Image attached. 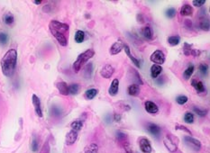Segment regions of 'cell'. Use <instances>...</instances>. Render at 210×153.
<instances>
[{"mask_svg": "<svg viewBox=\"0 0 210 153\" xmlns=\"http://www.w3.org/2000/svg\"><path fill=\"white\" fill-rule=\"evenodd\" d=\"M165 15H166V16H167L168 18L172 19V18H174V17L176 16V9L173 8V7H170V8H168V9L166 10Z\"/></svg>", "mask_w": 210, "mask_h": 153, "instance_id": "obj_37", "label": "cell"}, {"mask_svg": "<svg viewBox=\"0 0 210 153\" xmlns=\"http://www.w3.org/2000/svg\"><path fill=\"white\" fill-rule=\"evenodd\" d=\"M193 13V8L189 5H183L182 7L181 8V15L183 16H188L191 15Z\"/></svg>", "mask_w": 210, "mask_h": 153, "instance_id": "obj_24", "label": "cell"}, {"mask_svg": "<svg viewBox=\"0 0 210 153\" xmlns=\"http://www.w3.org/2000/svg\"><path fill=\"white\" fill-rule=\"evenodd\" d=\"M52 34L53 35V37L58 41V42L60 43V45L63 46V47H66L68 45V40H67V36L60 33V32H58L54 30H50Z\"/></svg>", "mask_w": 210, "mask_h": 153, "instance_id": "obj_8", "label": "cell"}, {"mask_svg": "<svg viewBox=\"0 0 210 153\" xmlns=\"http://www.w3.org/2000/svg\"><path fill=\"white\" fill-rule=\"evenodd\" d=\"M161 71H162V67L161 66L153 64L151 67V76L153 78H157L158 76L160 75Z\"/></svg>", "mask_w": 210, "mask_h": 153, "instance_id": "obj_20", "label": "cell"}, {"mask_svg": "<svg viewBox=\"0 0 210 153\" xmlns=\"http://www.w3.org/2000/svg\"><path fill=\"white\" fill-rule=\"evenodd\" d=\"M150 59L152 62H153L156 65L161 66L165 62V54L160 50L155 51L150 57Z\"/></svg>", "mask_w": 210, "mask_h": 153, "instance_id": "obj_5", "label": "cell"}, {"mask_svg": "<svg viewBox=\"0 0 210 153\" xmlns=\"http://www.w3.org/2000/svg\"><path fill=\"white\" fill-rule=\"evenodd\" d=\"M98 146L96 143H89L84 149V153H98Z\"/></svg>", "mask_w": 210, "mask_h": 153, "instance_id": "obj_25", "label": "cell"}, {"mask_svg": "<svg viewBox=\"0 0 210 153\" xmlns=\"http://www.w3.org/2000/svg\"><path fill=\"white\" fill-rule=\"evenodd\" d=\"M49 28L50 30H54L58 32H60L64 35H66L69 32V25L64 23H60L59 21L53 20L49 24Z\"/></svg>", "mask_w": 210, "mask_h": 153, "instance_id": "obj_3", "label": "cell"}, {"mask_svg": "<svg viewBox=\"0 0 210 153\" xmlns=\"http://www.w3.org/2000/svg\"><path fill=\"white\" fill-rule=\"evenodd\" d=\"M176 129H177V130L184 131H186V132H188V134L191 135V131H190L189 130H188V128H186L185 126H182V125H181V124H177V125H176Z\"/></svg>", "mask_w": 210, "mask_h": 153, "instance_id": "obj_45", "label": "cell"}, {"mask_svg": "<svg viewBox=\"0 0 210 153\" xmlns=\"http://www.w3.org/2000/svg\"><path fill=\"white\" fill-rule=\"evenodd\" d=\"M198 69H199V71H200L203 75H206L207 72H208V65H207V64H204V63L200 64L199 67H198Z\"/></svg>", "mask_w": 210, "mask_h": 153, "instance_id": "obj_43", "label": "cell"}, {"mask_svg": "<svg viewBox=\"0 0 210 153\" xmlns=\"http://www.w3.org/2000/svg\"><path fill=\"white\" fill-rule=\"evenodd\" d=\"M132 73H133V78H134V84H136V85H138V86H142L143 84V82L142 81V79H141V76H140V75H139V73L135 70H132Z\"/></svg>", "mask_w": 210, "mask_h": 153, "instance_id": "obj_31", "label": "cell"}, {"mask_svg": "<svg viewBox=\"0 0 210 153\" xmlns=\"http://www.w3.org/2000/svg\"><path fill=\"white\" fill-rule=\"evenodd\" d=\"M193 111L195 112V114H197L198 115L201 116V117H205L207 115V113H208V110L207 109H203V108H199V107H197V106H194L193 107Z\"/></svg>", "mask_w": 210, "mask_h": 153, "instance_id": "obj_32", "label": "cell"}, {"mask_svg": "<svg viewBox=\"0 0 210 153\" xmlns=\"http://www.w3.org/2000/svg\"><path fill=\"white\" fill-rule=\"evenodd\" d=\"M98 89H96V88H90V89H88V90L85 92L84 97H85V99H87V100H91V99H93V98L98 95Z\"/></svg>", "mask_w": 210, "mask_h": 153, "instance_id": "obj_23", "label": "cell"}, {"mask_svg": "<svg viewBox=\"0 0 210 153\" xmlns=\"http://www.w3.org/2000/svg\"><path fill=\"white\" fill-rule=\"evenodd\" d=\"M144 108H145L147 113L152 114H155L159 112L158 105L155 103L152 102V101H146L144 103Z\"/></svg>", "mask_w": 210, "mask_h": 153, "instance_id": "obj_14", "label": "cell"}, {"mask_svg": "<svg viewBox=\"0 0 210 153\" xmlns=\"http://www.w3.org/2000/svg\"><path fill=\"white\" fill-rule=\"evenodd\" d=\"M94 55H95V51H93L92 49H88V50H87L86 51H84L83 53L79 54V56H78V58H77V59L73 63V67L72 68H73L74 72L78 73L79 70H80V69L82 68V66L88 60H89Z\"/></svg>", "mask_w": 210, "mask_h": 153, "instance_id": "obj_2", "label": "cell"}, {"mask_svg": "<svg viewBox=\"0 0 210 153\" xmlns=\"http://www.w3.org/2000/svg\"><path fill=\"white\" fill-rule=\"evenodd\" d=\"M61 110L58 107V106H53L51 108V114L54 116V117H59L61 114Z\"/></svg>", "mask_w": 210, "mask_h": 153, "instance_id": "obj_38", "label": "cell"}, {"mask_svg": "<svg viewBox=\"0 0 210 153\" xmlns=\"http://www.w3.org/2000/svg\"><path fill=\"white\" fill-rule=\"evenodd\" d=\"M17 63V51L15 49H10L5 52L2 60L1 67L3 74L5 76H12L15 73Z\"/></svg>", "mask_w": 210, "mask_h": 153, "instance_id": "obj_1", "label": "cell"}, {"mask_svg": "<svg viewBox=\"0 0 210 153\" xmlns=\"http://www.w3.org/2000/svg\"><path fill=\"white\" fill-rule=\"evenodd\" d=\"M92 71H93V65H92V63H89L86 66V68L84 70V75L87 78H89L92 75Z\"/></svg>", "mask_w": 210, "mask_h": 153, "instance_id": "obj_36", "label": "cell"}, {"mask_svg": "<svg viewBox=\"0 0 210 153\" xmlns=\"http://www.w3.org/2000/svg\"><path fill=\"white\" fill-rule=\"evenodd\" d=\"M167 42L170 46H176V45H178L180 43L181 37L179 35H171V36L168 37Z\"/></svg>", "mask_w": 210, "mask_h": 153, "instance_id": "obj_26", "label": "cell"}, {"mask_svg": "<svg viewBox=\"0 0 210 153\" xmlns=\"http://www.w3.org/2000/svg\"><path fill=\"white\" fill-rule=\"evenodd\" d=\"M185 25L188 26V27L191 28V25H192V23H191V21H190V20H185Z\"/></svg>", "mask_w": 210, "mask_h": 153, "instance_id": "obj_49", "label": "cell"}, {"mask_svg": "<svg viewBox=\"0 0 210 153\" xmlns=\"http://www.w3.org/2000/svg\"><path fill=\"white\" fill-rule=\"evenodd\" d=\"M137 21H138V23H141V24L144 23V19H143V16L142 14L137 15Z\"/></svg>", "mask_w": 210, "mask_h": 153, "instance_id": "obj_46", "label": "cell"}, {"mask_svg": "<svg viewBox=\"0 0 210 153\" xmlns=\"http://www.w3.org/2000/svg\"><path fill=\"white\" fill-rule=\"evenodd\" d=\"M127 92H128V95L129 96H132V97H137L139 94H140V87L138 85L136 84H132L128 87L127 88Z\"/></svg>", "mask_w": 210, "mask_h": 153, "instance_id": "obj_21", "label": "cell"}, {"mask_svg": "<svg viewBox=\"0 0 210 153\" xmlns=\"http://www.w3.org/2000/svg\"><path fill=\"white\" fill-rule=\"evenodd\" d=\"M124 42L122 40H118L116 41L111 47H110V50H109V53L111 55H116L118 54L119 52H121V51L124 49Z\"/></svg>", "mask_w": 210, "mask_h": 153, "instance_id": "obj_9", "label": "cell"}, {"mask_svg": "<svg viewBox=\"0 0 210 153\" xmlns=\"http://www.w3.org/2000/svg\"><path fill=\"white\" fill-rule=\"evenodd\" d=\"M142 33L147 40H153V29L151 28V26L147 25L143 27L142 29Z\"/></svg>", "mask_w": 210, "mask_h": 153, "instance_id": "obj_22", "label": "cell"}, {"mask_svg": "<svg viewBox=\"0 0 210 153\" xmlns=\"http://www.w3.org/2000/svg\"><path fill=\"white\" fill-rule=\"evenodd\" d=\"M38 148H39V141H38L37 138L34 137L33 139V141H32V150H33V151H37Z\"/></svg>", "mask_w": 210, "mask_h": 153, "instance_id": "obj_42", "label": "cell"}, {"mask_svg": "<svg viewBox=\"0 0 210 153\" xmlns=\"http://www.w3.org/2000/svg\"><path fill=\"white\" fill-rule=\"evenodd\" d=\"M77 139H78V131L71 130L66 135V144L72 145L73 143H75Z\"/></svg>", "mask_w": 210, "mask_h": 153, "instance_id": "obj_15", "label": "cell"}, {"mask_svg": "<svg viewBox=\"0 0 210 153\" xmlns=\"http://www.w3.org/2000/svg\"><path fill=\"white\" fill-rule=\"evenodd\" d=\"M3 20H4V23L7 25H12L15 22V17L14 15L11 14V13H7L4 15L3 17Z\"/></svg>", "mask_w": 210, "mask_h": 153, "instance_id": "obj_27", "label": "cell"}, {"mask_svg": "<svg viewBox=\"0 0 210 153\" xmlns=\"http://www.w3.org/2000/svg\"><path fill=\"white\" fill-rule=\"evenodd\" d=\"M191 54H192L194 57H198V56L200 54V51H199V50H192V51H191Z\"/></svg>", "mask_w": 210, "mask_h": 153, "instance_id": "obj_48", "label": "cell"}, {"mask_svg": "<svg viewBox=\"0 0 210 153\" xmlns=\"http://www.w3.org/2000/svg\"><path fill=\"white\" fill-rule=\"evenodd\" d=\"M32 101H33V106H34V110H35L36 114H37L39 117H43V111H42V107H41V101H40V98H39L35 94H33V97H32Z\"/></svg>", "mask_w": 210, "mask_h": 153, "instance_id": "obj_11", "label": "cell"}, {"mask_svg": "<svg viewBox=\"0 0 210 153\" xmlns=\"http://www.w3.org/2000/svg\"><path fill=\"white\" fill-rule=\"evenodd\" d=\"M184 122L187 124H193L194 123V115L190 112H187L184 114Z\"/></svg>", "mask_w": 210, "mask_h": 153, "instance_id": "obj_35", "label": "cell"}, {"mask_svg": "<svg viewBox=\"0 0 210 153\" xmlns=\"http://www.w3.org/2000/svg\"><path fill=\"white\" fill-rule=\"evenodd\" d=\"M114 72H115L114 67L112 65H110V64H106V65H105L101 69L100 75H101L102 77H104V78H110L111 76H113Z\"/></svg>", "mask_w": 210, "mask_h": 153, "instance_id": "obj_10", "label": "cell"}, {"mask_svg": "<svg viewBox=\"0 0 210 153\" xmlns=\"http://www.w3.org/2000/svg\"><path fill=\"white\" fill-rule=\"evenodd\" d=\"M188 101V97H186V96H183V95H181V96H179L177 98H176V102L178 103L179 104H181V105H183V104H185Z\"/></svg>", "mask_w": 210, "mask_h": 153, "instance_id": "obj_40", "label": "cell"}, {"mask_svg": "<svg viewBox=\"0 0 210 153\" xmlns=\"http://www.w3.org/2000/svg\"><path fill=\"white\" fill-rule=\"evenodd\" d=\"M8 42V35L5 32H0V44L5 45Z\"/></svg>", "mask_w": 210, "mask_h": 153, "instance_id": "obj_41", "label": "cell"}, {"mask_svg": "<svg viewBox=\"0 0 210 153\" xmlns=\"http://www.w3.org/2000/svg\"><path fill=\"white\" fill-rule=\"evenodd\" d=\"M205 3H206V1H205V0H194V1L192 2L193 5H194V6H197V7H200V6H202Z\"/></svg>", "mask_w": 210, "mask_h": 153, "instance_id": "obj_44", "label": "cell"}, {"mask_svg": "<svg viewBox=\"0 0 210 153\" xmlns=\"http://www.w3.org/2000/svg\"><path fill=\"white\" fill-rule=\"evenodd\" d=\"M125 153H133V152H132L131 149H129V148L127 147V148H126V152Z\"/></svg>", "mask_w": 210, "mask_h": 153, "instance_id": "obj_51", "label": "cell"}, {"mask_svg": "<svg viewBox=\"0 0 210 153\" xmlns=\"http://www.w3.org/2000/svg\"><path fill=\"white\" fill-rule=\"evenodd\" d=\"M124 49H125V51H126V55L129 57V59H130L132 61H133V64H134L137 68H141L140 60H139L138 59H136L135 57H133V55L131 53V50H130L129 46H128L127 44H125V45H124Z\"/></svg>", "mask_w": 210, "mask_h": 153, "instance_id": "obj_17", "label": "cell"}, {"mask_svg": "<svg viewBox=\"0 0 210 153\" xmlns=\"http://www.w3.org/2000/svg\"><path fill=\"white\" fill-rule=\"evenodd\" d=\"M116 139L118 140V141L124 145L125 148H127L128 147V140H127V136L126 134H125L124 132L122 131H117L116 132Z\"/></svg>", "mask_w": 210, "mask_h": 153, "instance_id": "obj_19", "label": "cell"}, {"mask_svg": "<svg viewBox=\"0 0 210 153\" xmlns=\"http://www.w3.org/2000/svg\"><path fill=\"white\" fill-rule=\"evenodd\" d=\"M199 27L203 30V31H209V21L208 19L205 18V17H202L200 18L199 20Z\"/></svg>", "mask_w": 210, "mask_h": 153, "instance_id": "obj_28", "label": "cell"}, {"mask_svg": "<svg viewBox=\"0 0 210 153\" xmlns=\"http://www.w3.org/2000/svg\"><path fill=\"white\" fill-rule=\"evenodd\" d=\"M84 39H85V33H84V32H82L80 30L77 31V32L75 34V42L77 43H81L84 41Z\"/></svg>", "mask_w": 210, "mask_h": 153, "instance_id": "obj_33", "label": "cell"}, {"mask_svg": "<svg viewBox=\"0 0 210 153\" xmlns=\"http://www.w3.org/2000/svg\"><path fill=\"white\" fill-rule=\"evenodd\" d=\"M184 141H185V143L195 151H198L201 149V142L198 141L197 139L192 138L191 136H186L184 138Z\"/></svg>", "mask_w": 210, "mask_h": 153, "instance_id": "obj_4", "label": "cell"}, {"mask_svg": "<svg viewBox=\"0 0 210 153\" xmlns=\"http://www.w3.org/2000/svg\"><path fill=\"white\" fill-rule=\"evenodd\" d=\"M56 87H57L59 92H60L62 96H68V95H70V94H69V86L67 85L66 82L60 81V82L57 83Z\"/></svg>", "mask_w": 210, "mask_h": 153, "instance_id": "obj_16", "label": "cell"}, {"mask_svg": "<svg viewBox=\"0 0 210 153\" xmlns=\"http://www.w3.org/2000/svg\"><path fill=\"white\" fill-rule=\"evenodd\" d=\"M118 90H119V79L114 78L109 88H108V93L111 97H115L117 95Z\"/></svg>", "mask_w": 210, "mask_h": 153, "instance_id": "obj_13", "label": "cell"}, {"mask_svg": "<svg viewBox=\"0 0 210 153\" xmlns=\"http://www.w3.org/2000/svg\"><path fill=\"white\" fill-rule=\"evenodd\" d=\"M139 146L141 151L143 153H151L153 151L151 142L146 138H140L139 140Z\"/></svg>", "mask_w": 210, "mask_h": 153, "instance_id": "obj_6", "label": "cell"}, {"mask_svg": "<svg viewBox=\"0 0 210 153\" xmlns=\"http://www.w3.org/2000/svg\"><path fill=\"white\" fill-rule=\"evenodd\" d=\"M41 153H49L48 152V146L46 147V145H45V147L43 149V151H42Z\"/></svg>", "mask_w": 210, "mask_h": 153, "instance_id": "obj_50", "label": "cell"}, {"mask_svg": "<svg viewBox=\"0 0 210 153\" xmlns=\"http://www.w3.org/2000/svg\"><path fill=\"white\" fill-rule=\"evenodd\" d=\"M146 128H147V131H148L152 135L157 137V138L160 136V131H161V129H160V127L159 125L153 124V123H148V124H146Z\"/></svg>", "mask_w": 210, "mask_h": 153, "instance_id": "obj_12", "label": "cell"}, {"mask_svg": "<svg viewBox=\"0 0 210 153\" xmlns=\"http://www.w3.org/2000/svg\"><path fill=\"white\" fill-rule=\"evenodd\" d=\"M79 92V84H71V86H69V94L75 96L78 95Z\"/></svg>", "mask_w": 210, "mask_h": 153, "instance_id": "obj_30", "label": "cell"}, {"mask_svg": "<svg viewBox=\"0 0 210 153\" xmlns=\"http://www.w3.org/2000/svg\"><path fill=\"white\" fill-rule=\"evenodd\" d=\"M163 143L165 145V147L167 148V150H169L170 152H175L178 150V146L177 143L170 138V136L167 135L164 140H163Z\"/></svg>", "mask_w": 210, "mask_h": 153, "instance_id": "obj_7", "label": "cell"}, {"mask_svg": "<svg viewBox=\"0 0 210 153\" xmlns=\"http://www.w3.org/2000/svg\"><path fill=\"white\" fill-rule=\"evenodd\" d=\"M191 85L193 86V87L199 93H203L204 91H206V88H205V86L204 84L201 82V81H198V79L196 78H193L191 80Z\"/></svg>", "mask_w": 210, "mask_h": 153, "instance_id": "obj_18", "label": "cell"}, {"mask_svg": "<svg viewBox=\"0 0 210 153\" xmlns=\"http://www.w3.org/2000/svg\"><path fill=\"white\" fill-rule=\"evenodd\" d=\"M71 129L73 131H79L83 127V121H81V120H76V121L72 122L71 124Z\"/></svg>", "mask_w": 210, "mask_h": 153, "instance_id": "obj_29", "label": "cell"}, {"mask_svg": "<svg viewBox=\"0 0 210 153\" xmlns=\"http://www.w3.org/2000/svg\"><path fill=\"white\" fill-rule=\"evenodd\" d=\"M192 44H188L187 42H185L183 45V52L186 56H189L191 54V51H192Z\"/></svg>", "mask_w": 210, "mask_h": 153, "instance_id": "obj_39", "label": "cell"}, {"mask_svg": "<svg viewBox=\"0 0 210 153\" xmlns=\"http://www.w3.org/2000/svg\"><path fill=\"white\" fill-rule=\"evenodd\" d=\"M42 2L43 1H33V3L36 4V5H40V4H42Z\"/></svg>", "mask_w": 210, "mask_h": 153, "instance_id": "obj_52", "label": "cell"}, {"mask_svg": "<svg viewBox=\"0 0 210 153\" xmlns=\"http://www.w3.org/2000/svg\"><path fill=\"white\" fill-rule=\"evenodd\" d=\"M114 120H115V122H120V121H121V114H114Z\"/></svg>", "mask_w": 210, "mask_h": 153, "instance_id": "obj_47", "label": "cell"}, {"mask_svg": "<svg viewBox=\"0 0 210 153\" xmlns=\"http://www.w3.org/2000/svg\"><path fill=\"white\" fill-rule=\"evenodd\" d=\"M194 70H195V68H194L193 65H190L189 67L187 68V70L184 71L183 73V76L184 77H185V79L188 80L190 76H192V74H193V72H194Z\"/></svg>", "mask_w": 210, "mask_h": 153, "instance_id": "obj_34", "label": "cell"}]
</instances>
